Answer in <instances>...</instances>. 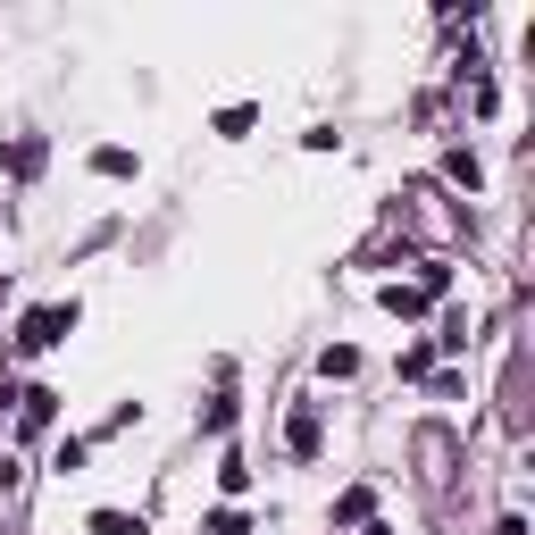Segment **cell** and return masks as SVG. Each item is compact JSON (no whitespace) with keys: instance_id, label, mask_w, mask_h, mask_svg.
I'll return each mask as SVG.
<instances>
[{"instance_id":"6da1fadb","label":"cell","mask_w":535,"mask_h":535,"mask_svg":"<svg viewBox=\"0 0 535 535\" xmlns=\"http://www.w3.org/2000/svg\"><path fill=\"white\" fill-rule=\"evenodd\" d=\"M67 327H76V301H51V310L26 318V335H17V343H26V352H51V343H67Z\"/></svg>"},{"instance_id":"7a4b0ae2","label":"cell","mask_w":535,"mask_h":535,"mask_svg":"<svg viewBox=\"0 0 535 535\" xmlns=\"http://www.w3.org/2000/svg\"><path fill=\"white\" fill-rule=\"evenodd\" d=\"M9 176H42V143H34V134H17V143H9Z\"/></svg>"},{"instance_id":"3957f363","label":"cell","mask_w":535,"mask_h":535,"mask_svg":"<svg viewBox=\"0 0 535 535\" xmlns=\"http://www.w3.org/2000/svg\"><path fill=\"white\" fill-rule=\"evenodd\" d=\"M92 535H143V519L134 510H92Z\"/></svg>"},{"instance_id":"277c9868","label":"cell","mask_w":535,"mask_h":535,"mask_svg":"<svg viewBox=\"0 0 535 535\" xmlns=\"http://www.w3.org/2000/svg\"><path fill=\"white\" fill-rule=\"evenodd\" d=\"M385 310L393 318H418V310H427V293H418V285H385Z\"/></svg>"},{"instance_id":"5b68a950","label":"cell","mask_w":535,"mask_h":535,"mask_svg":"<svg viewBox=\"0 0 535 535\" xmlns=\"http://www.w3.org/2000/svg\"><path fill=\"white\" fill-rule=\"evenodd\" d=\"M444 176H452V184H469V193H477V176H485V168H477V151H452V159H444Z\"/></svg>"},{"instance_id":"8992f818","label":"cell","mask_w":535,"mask_h":535,"mask_svg":"<svg viewBox=\"0 0 535 535\" xmlns=\"http://www.w3.org/2000/svg\"><path fill=\"white\" fill-rule=\"evenodd\" d=\"M92 168H101V176H134V151L109 143V151H92Z\"/></svg>"},{"instance_id":"52a82bcc","label":"cell","mask_w":535,"mask_h":535,"mask_svg":"<svg viewBox=\"0 0 535 535\" xmlns=\"http://www.w3.org/2000/svg\"><path fill=\"white\" fill-rule=\"evenodd\" d=\"M318 368H327V377H352L360 352H352V343H335V352H318Z\"/></svg>"},{"instance_id":"ba28073f","label":"cell","mask_w":535,"mask_h":535,"mask_svg":"<svg viewBox=\"0 0 535 535\" xmlns=\"http://www.w3.org/2000/svg\"><path fill=\"white\" fill-rule=\"evenodd\" d=\"M368 510H377V494H368V485H352V494L335 502V519H368Z\"/></svg>"},{"instance_id":"9c48e42d","label":"cell","mask_w":535,"mask_h":535,"mask_svg":"<svg viewBox=\"0 0 535 535\" xmlns=\"http://www.w3.org/2000/svg\"><path fill=\"white\" fill-rule=\"evenodd\" d=\"M9 402H17V393H9V377H0V410H9Z\"/></svg>"}]
</instances>
